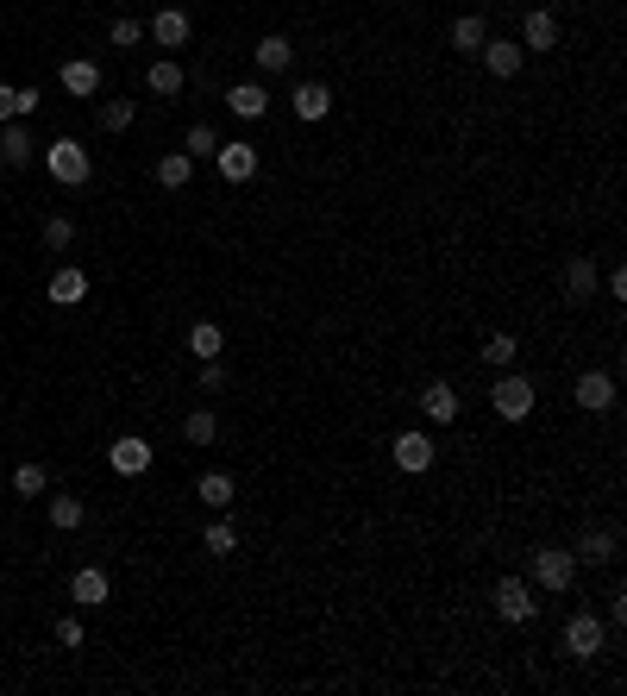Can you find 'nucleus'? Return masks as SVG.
<instances>
[{
  "instance_id": "obj_1",
  "label": "nucleus",
  "mask_w": 627,
  "mask_h": 696,
  "mask_svg": "<svg viewBox=\"0 0 627 696\" xmlns=\"http://www.w3.org/2000/svg\"><path fill=\"white\" fill-rule=\"evenodd\" d=\"M44 170H51L63 189H82V182L95 176V164H88V145H82V138H57V145L44 151Z\"/></svg>"
},
{
  "instance_id": "obj_2",
  "label": "nucleus",
  "mask_w": 627,
  "mask_h": 696,
  "mask_svg": "<svg viewBox=\"0 0 627 696\" xmlns=\"http://www.w3.org/2000/svg\"><path fill=\"white\" fill-rule=\"evenodd\" d=\"M602 646H609V621L590 615V609H577V615L565 621V653H571V659H596Z\"/></svg>"
},
{
  "instance_id": "obj_3",
  "label": "nucleus",
  "mask_w": 627,
  "mask_h": 696,
  "mask_svg": "<svg viewBox=\"0 0 627 696\" xmlns=\"http://www.w3.org/2000/svg\"><path fill=\"white\" fill-rule=\"evenodd\" d=\"M533 584L552 590V596L571 590V584H577V559H571L565 546H540V552H533Z\"/></svg>"
},
{
  "instance_id": "obj_4",
  "label": "nucleus",
  "mask_w": 627,
  "mask_h": 696,
  "mask_svg": "<svg viewBox=\"0 0 627 696\" xmlns=\"http://www.w3.org/2000/svg\"><path fill=\"white\" fill-rule=\"evenodd\" d=\"M490 408L502 414V421H527V414H533V383L508 370V377H496V383H490Z\"/></svg>"
},
{
  "instance_id": "obj_5",
  "label": "nucleus",
  "mask_w": 627,
  "mask_h": 696,
  "mask_svg": "<svg viewBox=\"0 0 627 696\" xmlns=\"http://www.w3.org/2000/svg\"><path fill=\"white\" fill-rule=\"evenodd\" d=\"M533 609H540V602H533V584L527 577H496V615L502 621H533Z\"/></svg>"
},
{
  "instance_id": "obj_6",
  "label": "nucleus",
  "mask_w": 627,
  "mask_h": 696,
  "mask_svg": "<svg viewBox=\"0 0 627 696\" xmlns=\"http://www.w3.org/2000/svg\"><path fill=\"white\" fill-rule=\"evenodd\" d=\"M577 565H615L621 559V527H584V540L571 552Z\"/></svg>"
},
{
  "instance_id": "obj_7",
  "label": "nucleus",
  "mask_w": 627,
  "mask_h": 696,
  "mask_svg": "<svg viewBox=\"0 0 627 696\" xmlns=\"http://www.w3.org/2000/svg\"><path fill=\"white\" fill-rule=\"evenodd\" d=\"M107 464H113L120 477H145V471H151V439H138V433H120V439L107 446Z\"/></svg>"
},
{
  "instance_id": "obj_8",
  "label": "nucleus",
  "mask_w": 627,
  "mask_h": 696,
  "mask_svg": "<svg viewBox=\"0 0 627 696\" xmlns=\"http://www.w3.org/2000/svg\"><path fill=\"white\" fill-rule=\"evenodd\" d=\"M571 402L590 408V414H609L615 408V377H609V370H584V377L571 383Z\"/></svg>"
},
{
  "instance_id": "obj_9",
  "label": "nucleus",
  "mask_w": 627,
  "mask_h": 696,
  "mask_svg": "<svg viewBox=\"0 0 627 696\" xmlns=\"http://www.w3.org/2000/svg\"><path fill=\"white\" fill-rule=\"evenodd\" d=\"M214 170L226 182H251L258 176V145H245V138H226V145L214 151Z\"/></svg>"
},
{
  "instance_id": "obj_10",
  "label": "nucleus",
  "mask_w": 627,
  "mask_h": 696,
  "mask_svg": "<svg viewBox=\"0 0 627 696\" xmlns=\"http://www.w3.org/2000/svg\"><path fill=\"white\" fill-rule=\"evenodd\" d=\"M389 452H396V464H402V471L408 477H421V471H433V439L421 433V427H408V433H396V446H389Z\"/></svg>"
},
{
  "instance_id": "obj_11",
  "label": "nucleus",
  "mask_w": 627,
  "mask_h": 696,
  "mask_svg": "<svg viewBox=\"0 0 627 696\" xmlns=\"http://www.w3.org/2000/svg\"><path fill=\"white\" fill-rule=\"evenodd\" d=\"M521 51H559V19H552L546 7H533L527 19H521Z\"/></svg>"
},
{
  "instance_id": "obj_12",
  "label": "nucleus",
  "mask_w": 627,
  "mask_h": 696,
  "mask_svg": "<svg viewBox=\"0 0 627 696\" xmlns=\"http://www.w3.org/2000/svg\"><path fill=\"white\" fill-rule=\"evenodd\" d=\"M289 107H295V120H327L333 113V88L327 82H295V95H289Z\"/></svg>"
},
{
  "instance_id": "obj_13",
  "label": "nucleus",
  "mask_w": 627,
  "mask_h": 696,
  "mask_svg": "<svg viewBox=\"0 0 627 696\" xmlns=\"http://www.w3.org/2000/svg\"><path fill=\"white\" fill-rule=\"evenodd\" d=\"M226 113H239V120H264V113H270V88L264 82H232L226 88Z\"/></svg>"
},
{
  "instance_id": "obj_14",
  "label": "nucleus",
  "mask_w": 627,
  "mask_h": 696,
  "mask_svg": "<svg viewBox=\"0 0 627 696\" xmlns=\"http://www.w3.org/2000/svg\"><path fill=\"white\" fill-rule=\"evenodd\" d=\"M107 596H113V584H107L101 565H82L76 577H69V602H82V609H101Z\"/></svg>"
},
{
  "instance_id": "obj_15",
  "label": "nucleus",
  "mask_w": 627,
  "mask_h": 696,
  "mask_svg": "<svg viewBox=\"0 0 627 696\" xmlns=\"http://www.w3.org/2000/svg\"><path fill=\"white\" fill-rule=\"evenodd\" d=\"M483 63H490V76H521V63H527V51L515 38H483Z\"/></svg>"
},
{
  "instance_id": "obj_16",
  "label": "nucleus",
  "mask_w": 627,
  "mask_h": 696,
  "mask_svg": "<svg viewBox=\"0 0 627 696\" xmlns=\"http://www.w3.org/2000/svg\"><path fill=\"white\" fill-rule=\"evenodd\" d=\"M0 164H7V170H26L32 164V132H26V120H7V126H0Z\"/></svg>"
},
{
  "instance_id": "obj_17",
  "label": "nucleus",
  "mask_w": 627,
  "mask_h": 696,
  "mask_svg": "<svg viewBox=\"0 0 627 696\" xmlns=\"http://www.w3.org/2000/svg\"><path fill=\"white\" fill-rule=\"evenodd\" d=\"M63 88H69L76 101L101 95V63H88V57H69V63H63Z\"/></svg>"
},
{
  "instance_id": "obj_18",
  "label": "nucleus",
  "mask_w": 627,
  "mask_h": 696,
  "mask_svg": "<svg viewBox=\"0 0 627 696\" xmlns=\"http://www.w3.org/2000/svg\"><path fill=\"white\" fill-rule=\"evenodd\" d=\"M151 38L164 44V51H182V44H189V13H182V7H164V13L151 19Z\"/></svg>"
},
{
  "instance_id": "obj_19",
  "label": "nucleus",
  "mask_w": 627,
  "mask_h": 696,
  "mask_svg": "<svg viewBox=\"0 0 627 696\" xmlns=\"http://www.w3.org/2000/svg\"><path fill=\"white\" fill-rule=\"evenodd\" d=\"M421 414H427V421H439V427L458 421V389L452 383H427L421 389Z\"/></svg>"
},
{
  "instance_id": "obj_20",
  "label": "nucleus",
  "mask_w": 627,
  "mask_h": 696,
  "mask_svg": "<svg viewBox=\"0 0 627 696\" xmlns=\"http://www.w3.org/2000/svg\"><path fill=\"white\" fill-rule=\"evenodd\" d=\"M251 57H258L264 76H283V69L295 63V44H289L283 32H270V38H258V51H251Z\"/></svg>"
},
{
  "instance_id": "obj_21",
  "label": "nucleus",
  "mask_w": 627,
  "mask_h": 696,
  "mask_svg": "<svg viewBox=\"0 0 627 696\" xmlns=\"http://www.w3.org/2000/svg\"><path fill=\"white\" fill-rule=\"evenodd\" d=\"M157 182H164V189H189L195 182V157L189 151H164L157 157Z\"/></svg>"
},
{
  "instance_id": "obj_22",
  "label": "nucleus",
  "mask_w": 627,
  "mask_h": 696,
  "mask_svg": "<svg viewBox=\"0 0 627 696\" xmlns=\"http://www.w3.org/2000/svg\"><path fill=\"white\" fill-rule=\"evenodd\" d=\"M44 295H51V301H57V308H76V301L88 295V276H82V270H69V264H63V270L51 276V289H44Z\"/></svg>"
},
{
  "instance_id": "obj_23",
  "label": "nucleus",
  "mask_w": 627,
  "mask_h": 696,
  "mask_svg": "<svg viewBox=\"0 0 627 696\" xmlns=\"http://www.w3.org/2000/svg\"><path fill=\"white\" fill-rule=\"evenodd\" d=\"M182 439H189V446H214V439H220L214 408H189V414H182Z\"/></svg>"
},
{
  "instance_id": "obj_24",
  "label": "nucleus",
  "mask_w": 627,
  "mask_h": 696,
  "mask_svg": "<svg viewBox=\"0 0 627 696\" xmlns=\"http://www.w3.org/2000/svg\"><path fill=\"white\" fill-rule=\"evenodd\" d=\"M596 283H602V276H596L590 258H571V264H565V295H571V301H590Z\"/></svg>"
},
{
  "instance_id": "obj_25",
  "label": "nucleus",
  "mask_w": 627,
  "mask_h": 696,
  "mask_svg": "<svg viewBox=\"0 0 627 696\" xmlns=\"http://www.w3.org/2000/svg\"><path fill=\"white\" fill-rule=\"evenodd\" d=\"M182 82H189V76H182V63H170V57H157L145 69V88H151V95H182Z\"/></svg>"
},
{
  "instance_id": "obj_26",
  "label": "nucleus",
  "mask_w": 627,
  "mask_h": 696,
  "mask_svg": "<svg viewBox=\"0 0 627 696\" xmlns=\"http://www.w3.org/2000/svg\"><path fill=\"white\" fill-rule=\"evenodd\" d=\"M483 38H490V32H483V19H477V13H458V19H452V32H446L452 51H483Z\"/></svg>"
},
{
  "instance_id": "obj_27",
  "label": "nucleus",
  "mask_w": 627,
  "mask_h": 696,
  "mask_svg": "<svg viewBox=\"0 0 627 696\" xmlns=\"http://www.w3.org/2000/svg\"><path fill=\"white\" fill-rule=\"evenodd\" d=\"M26 113H38V88H7V82H0V126L26 120Z\"/></svg>"
},
{
  "instance_id": "obj_28",
  "label": "nucleus",
  "mask_w": 627,
  "mask_h": 696,
  "mask_svg": "<svg viewBox=\"0 0 627 696\" xmlns=\"http://www.w3.org/2000/svg\"><path fill=\"white\" fill-rule=\"evenodd\" d=\"M195 496H201L207 508H232V496H239V483H232L226 471H207V477L195 483Z\"/></svg>"
},
{
  "instance_id": "obj_29",
  "label": "nucleus",
  "mask_w": 627,
  "mask_h": 696,
  "mask_svg": "<svg viewBox=\"0 0 627 696\" xmlns=\"http://www.w3.org/2000/svg\"><path fill=\"white\" fill-rule=\"evenodd\" d=\"M220 345H226V333L214 327V320H195V327H189V352L195 358H220Z\"/></svg>"
},
{
  "instance_id": "obj_30",
  "label": "nucleus",
  "mask_w": 627,
  "mask_h": 696,
  "mask_svg": "<svg viewBox=\"0 0 627 696\" xmlns=\"http://www.w3.org/2000/svg\"><path fill=\"white\" fill-rule=\"evenodd\" d=\"M82 521H88V502L82 496H51V527L69 533V527H82Z\"/></svg>"
},
{
  "instance_id": "obj_31",
  "label": "nucleus",
  "mask_w": 627,
  "mask_h": 696,
  "mask_svg": "<svg viewBox=\"0 0 627 696\" xmlns=\"http://www.w3.org/2000/svg\"><path fill=\"white\" fill-rule=\"evenodd\" d=\"M521 358V345H515V333H490L483 339V364H496V370H508Z\"/></svg>"
},
{
  "instance_id": "obj_32",
  "label": "nucleus",
  "mask_w": 627,
  "mask_h": 696,
  "mask_svg": "<svg viewBox=\"0 0 627 696\" xmlns=\"http://www.w3.org/2000/svg\"><path fill=\"white\" fill-rule=\"evenodd\" d=\"M201 546L214 552V559H226V552H239V527H232V521H214V527L201 533Z\"/></svg>"
},
{
  "instance_id": "obj_33",
  "label": "nucleus",
  "mask_w": 627,
  "mask_h": 696,
  "mask_svg": "<svg viewBox=\"0 0 627 696\" xmlns=\"http://www.w3.org/2000/svg\"><path fill=\"white\" fill-rule=\"evenodd\" d=\"M13 490L19 496H44V490H51V471H44V464H19V471H13Z\"/></svg>"
},
{
  "instance_id": "obj_34",
  "label": "nucleus",
  "mask_w": 627,
  "mask_h": 696,
  "mask_svg": "<svg viewBox=\"0 0 627 696\" xmlns=\"http://www.w3.org/2000/svg\"><path fill=\"white\" fill-rule=\"evenodd\" d=\"M182 151H189V157H214V151H220V132L207 126V120H195V126H189V145H182Z\"/></svg>"
},
{
  "instance_id": "obj_35",
  "label": "nucleus",
  "mask_w": 627,
  "mask_h": 696,
  "mask_svg": "<svg viewBox=\"0 0 627 696\" xmlns=\"http://www.w3.org/2000/svg\"><path fill=\"white\" fill-rule=\"evenodd\" d=\"M44 245H51V251H69V245H76V220L51 214V220H44Z\"/></svg>"
},
{
  "instance_id": "obj_36",
  "label": "nucleus",
  "mask_w": 627,
  "mask_h": 696,
  "mask_svg": "<svg viewBox=\"0 0 627 696\" xmlns=\"http://www.w3.org/2000/svg\"><path fill=\"white\" fill-rule=\"evenodd\" d=\"M132 113H138L132 101H101V126H107V132H126V126H132Z\"/></svg>"
},
{
  "instance_id": "obj_37",
  "label": "nucleus",
  "mask_w": 627,
  "mask_h": 696,
  "mask_svg": "<svg viewBox=\"0 0 627 696\" xmlns=\"http://www.w3.org/2000/svg\"><path fill=\"white\" fill-rule=\"evenodd\" d=\"M113 44H120V51H132L138 38H145V26H138V19H113V32H107Z\"/></svg>"
},
{
  "instance_id": "obj_38",
  "label": "nucleus",
  "mask_w": 627,
  "mask_h": 696,
  "mask_svg": "<svg viewBox=\"0 0 627 696\" xmlns=\"http://www.w3.org/2000/svg\"><path fill=\"white\" fill-rule=\"evenodd\" d=\"M220 389H226V370L214 358H201V396H220Z\"/></svg>"
},
{
  "instance_id": "obj_39",
  "label": "nucleus",
  "mask_w": 627,
  "mask_h": 696,
  "mask_svg": "<svg viewBox=\"0 0 627 696\" xmlns=\"http://www.w3.org/2000/svg\"><path fill=\"white\" fill-rule=\"evenodd\" d=\"M51 634H57V646H82V621H76V615H63Z\"/></svg>"
},
{
  "instance_id": "obj_40",
  "label": "nucleus",
  "mask_w": 627,
  "mask_h": 696,
  "mask_svg": "<svg viewBox=\"0 0 627 696\" xmlns=\"http://www.w3.org/2000/svg\"><path fill=\"white\" fill-rule=\"evenodd\" d=\"M621 621H627V596L615 590V596H609V628H621Z\"/></svg>"
},
{
  "instance_id": "obj_41",
  "label": "nucleus",
  "mask_w": 627,
  "mask_h": 696,
  "mask_svg": "<svg viewBox=\"0 0 627 696\" xmlns=\"http://www.w3.org/2000/svg\"><path fill=\"white\" fill-rule=\"evenodd\" d=\"M0 176H7V164H0Z\"/></svg>"
}]
</instances>
